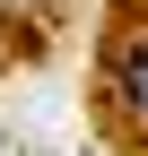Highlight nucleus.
<instances>
[{
	"mask_svg": "<svg viewBox=\"0 0 148 156\" xmlns=\"http://www.w3.org/2000/svg\"><path fill=\"white\" fill-rule=\"evenodd\" d=\"M113 95H122L131 113H148V35H139V44H122V61H113Z\"/></svg>",
	"mask_w": 148,
	"mask_h": 156,
	"instance_id": "obj_1",
	"label": "nucleus"
}]
</instances>
